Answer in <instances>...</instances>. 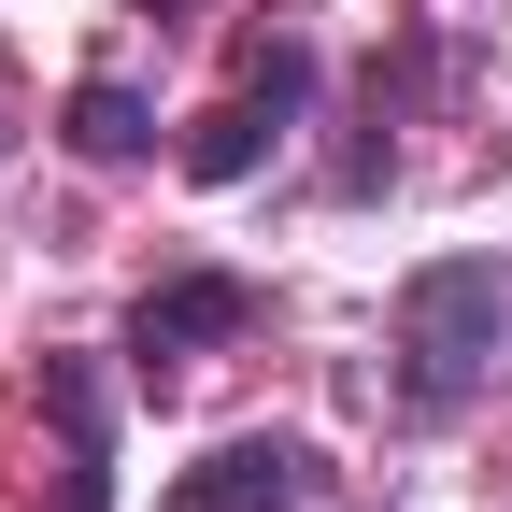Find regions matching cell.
I'll use <instances>...</instances> for the list:
<instances>
[{
    "label": "cell",
    "instance_id": "1",
    "mask_svg": "<svg viewBox=\"0 0 512 512\" xmlns=\"http://www.w3.org/2000/svg\"><path fill=\"white\" fill-rule=\"evenodd\" d=\"M512 384V271L498 256H441L399 285V328H384V399L399 427H456L470 399Z\"/></svg>",
    "mask_w": 512,
    "mask_h": 512
},
{
    "label": "cell",
    "instance_id": "2",
    "mask_svg": "<svg viewBox=\"0 0 512 512\" xmlns=\"http://www.w3.org/2000/svg\"><path fill=\"white\" fill-rule=\"evenodd\" d=\"M313 72H328V57H313L299 29H256V43H242V72H228V100L185 128V185H242V171H256V157H271L285 128H299Z\"/></svg>",
    "mask_w": 512,
    "mask_h": 512
},
{
    "label": "cell",
    "instance_id": "3",
    "mask_svg": "<svg viewBox=\"0 0 512 512\" xmlns=\"http://www.w3.org/2000/svg\"><path fill=\"white\" fill-rule=\"evenodd\" d=\"M242 328H256V285H242V271H171V285H143V313H128V356L171 384V370H200V356L242 342Z\"/></svg>",
    "mask_w": 512,
    "mask_h": 512
},
{
    "label": "cell",
    "instance_id": "4",
    "mask_svg": "<svg viewBox=\"0 0 512 512\" xmlns=\"http://www.w3.org/2000/svg\"><path fill=\"white\" fill-rule=\"evenodd\" d=\"M43 413H57L43 512H114V399H100V356H43Z\"/></svg>",
    "mask_w": 512,
    "mask_h": 512
},
{
    "label": "cell",
    "instance_id": "5",
    "mask_svg": "<svg viewBox=\"0 0 512 512\" xmlns=\"http://www.w3.org/2000/svg\"><path fill=\"white\" fill-rule=\"evenodd\" d=\"M157 512H328V456H313V441H228V456H200Z\"/></svg>",
    "mask_w": 512,
    "mask_h": 512
},
{
    "label": "cell",
    "instance_id": "6",
    "mask_svg": "<svg viewBox=\"0 0 512 512\" xmlns=\"http://www.w3.org/2000/svg\"><path fill=\"white\" fill-rule=\"evenodd\" d=\"M143 143H157V114H143V86H114V72H86V86H72V157L128 171Z\"/></svg>",
    "mask_w": 512,
    "mask_h": 512
},
{
    "label": "cell",
    "instance_id": "7",
    "mask_svg": "<svg viewBox=\"0 0 512 512\" xmlns=\"http://www.w3.org/2000/svg\"><path fill=\"white\" fill-rule=\"evenodd\" d=\"M0 157H15V72H0Z\"/></svg>",
    "mask_w": 512,
    "mask_h": 512
},
{
    "label": "cell",
    "instance_id": "8",
    "mask_svg": "<svg viewBox=\"0 0 512 512\" xmlns=\"http://www.w3.org/2000/svg\"><path fill=\"white\" fill-rule=\"evenodd\" d=\"M143 15H185V0H143Z\"/></svg>",
    "mask_w": 512,
    "mask_h": 512
}]
</instances>
